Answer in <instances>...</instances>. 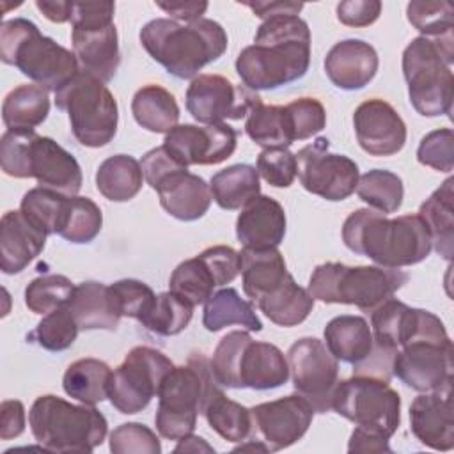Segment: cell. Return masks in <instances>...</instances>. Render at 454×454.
<instances>
[{"mask_svg": "<svg viewBox=\"0 0 454 454\" xmlns=\"http://www.w3.org/2000/svg\"><path fill=\"white\" fill-rule=\"evenodd\" d=\"M243 5L250 7L254 11V14L257 18H261L262 21L271 18V16H278V14H298L303 9V4L298 2H243Z\"/></svg>", "mask_w": 454, "mask_h": 454, "instance_id": "91938a15", "label": "cell"}, {"mask_svg": "<svg viewBox=\"0 0 454 454\" xmlns=\"http://www.w3.org/2000/svg\"><path fill=\"white\" fill-rule=\"evenodd\" d=\"M211 380L209 360L200 351L190 353L184 365H174L165 374L154 415L160 436L177 442L193 433Z\"/></svg>", "mask_w": 454, "mask_h": 454, "instance_id": "9c48e42d", "label": "cell"}, {"mask_svg": "<svg viewBox=\"0 0 454 454\" xmlns=\"http://www.w3.org/2000/svg\"><path fill=\"white\" fill-rule=\"evenodd\" d=\"M200 450H206V452H215V449L211 445H207L204 442V438L200 436H195L193 433L177 440V445L174 449V452H200Z\"/></svg>", "mask_w": 454, "mask_h": 454, "instance_id": "6125c7cd", "label": "cell"}, {"mask_svg": "<svg viewBox=\"0 0 454 454\" xmlns=\"http://www.w3.org/2000/svg\"><path fill=\"white\" fill-rule=\"evenodd\" d=\"M80 332V326L69 309L64 305L43 316L37 326L28 333L27 340L37 344L46 351H64L73 346Z\"/></svg>", "mask_w": 454, "mask_h": 454, "instance_id": "bcb514c9", "label": "cell"}, {"mask_svg": "<svg viewBox=\"0 0 454 454\" xmlns=\"http://www.w3.org/2000/svg\"><path fill=\"white\" fill-rule=\"evenodd\" d=\"M0 59L48 92L60 90L80 73L76 55L51 37L43 35L37 25L27 18H12L2 23Z\"/></svg>", "mask_w": 454, "mask_h": 454, "instance_id": "277c9868", "label": "cell"}, {"mask_svg": "<svg viewBox=\"0 0 454 454\" xmlns=\"http://www.w3.org/2000/svg\"><path fill=\"white\" fill-rule=\"evenodd\" d=\"M74 2H62V0H35V7L53 23H66L71 21Z\"/></svg>", "mask_w": 454, "mask_h": 454, "instance_id": "94428289", "label": "cell"}, {"mask_svg": "<svg viewBox=\"0 0 454 454\" xmlns=\"http://www.w3.org/2000/svg\"><path fill=\"white\" fill-rule=\"evenodd\" d=\"M114 2H74L71 44L82 71L108 83L121 64Z\"/></svg>", "mask_w": 454, "mask_h": 454, "instance_id": "7c38bea8", "label": "cell"}, {"mask_svg": "<svg viewBox=\"0 0 454 454\" xmlns=\"http://www.w3.org/2000/svg\"><path fill=\"white\" fill-rule=\"evenodd\" d=\"M374 346L395 355L403 346L417 339H447L449 333L438 316L410 307L397 298H388L371 312Z\"/></svg>", "mask_w": 454, "mask_h": 454, "instance_id": "d6986e66", "label": "cell"}, {"mask_svg": "<svg viewBox=\"0 0 454 454\" xmlns=\"http://www.w3.org/2000/svg\"><path fill=\"white\" fill-rule=\"evenodd\" d=\"M48 234L34 225L20 209L4 213L0 220V268L5 275L21 273L43 250Z\"/></svg>", "mask_w": 454, "mask_h": 454, "instance_id": "83f0119b", "label": "cell"}, {"mask_svg": "<svg viewBox=\"0 0 454 454\" xmlns=\"http://www.w3.org/2000/svg\"><path fill=\"white\" fill-rule=\"evenodd\" d=\"M131 114L138 126L151 133H168L177 126L179 105L165 87L149 83L140 87L131 99Z\"/></svg>", "mask_w": 454, "mask_h": 454, "instance_id": "8d00e7d4", "label": "cell"}, {"mask_svg": "<svg viewBox=\"0 0 454 454\" xmlns=\"http://www.w3.org/2000/svg\"><path fill=\"white\" fill-rule=\"evenodd\" d=\"M202 325L207 332H218L225 326L238 325L248 332H261L262 323L255 314L254 303L241 298L234 287L215 291L204 303Z\"/></svg>", "mask_w": 454, "mask_h": 454, "instance_id": "d590c367", "label": "cell"}, {"mask_svg": "<svg viewBox=\"0 0 454 454\" xmlns=\"http://www.w3.org/2000/svg\"><path fill=\"white\" fill-rule=\"evenodd\" d=\"M392 376L417 392L452 387V340L417 339L395 351Z\"/></svg>", "mask_w": 454, "mask_h": 454, "instance_id": "ffe728a7", "label": "cell"}, {"mask_svg": "<svg viewBox=\"0 0 454 454\" xmlns=\"http://www.w3.org/2000/svg\"><path fill=\"white\" fill-rule=\"evenodd\" d=\"M380 67V59L369 43L362 39H344L335 43L325 57L328 80L342 90H360L372 82Z\"/></svg>", "mask_w": 454, "mask_h": 454, "instance_id": "484cf974", "label": "cell"}, {"mask_svg": "<svg viewBox=\"0 0 454 454\" xmlns=\"http://www.w3.org/2000/svg\"><path fill=\"white\" fill-rule=\"evenodd\" d=\"M172 367V360L154 348H131L122 364L112 371L108 401L124 415L142 411L158 395L160 385Z\"/></svg>", "mask_w": 454, "mask_h": 454, "instance_id": "9a60e30c", "label": "cell"}, {"mask_svg": "<svg viewBox=\"0 0 454 454\" xmlns=\"http://www.w3.org/2000/svg\"><path fill=\"white\" fill-rule=\"evenodd\" d=\"M252 434L271 450H282L301 440L312 424L314 408L300 394L278 397L250 408Z\"/></svg>", "mask_w": 454, "mask_h": 454, "instance_id": "7402d4cb", "label": "cell"}, {"mask_svg": "<svg viewBox=\"0 0 454 454\" xmlns=\"http://www.w3.org/2000/svg\"><path fill=\"white\" fill-rule=\"evenodd\" d=\"M312 294L298 286L289 273L284 282L255 301L257 309L275 325L289 328L303 323L314 309Z\"/></svg>", "mask_w": 454, "mask_h": 454, "instance_id": "e575fe53", "label": "cell"}, {"mask_svg": "<svg viewBox=\"0 0 454 454\" xmlns=\"http://www.w3.org/2000/svg\"><path fill=\"white\" fill-rule=\"evenodd\" d=\"M332 410L358 429L390 438L401 424V397L388 380L353 374L337 383L332 395Z\"/></svg>", "mask_w": 454, "mask_h": 454, "instance_id": "8fae6325", "label": "cell"}, {"mask_svg": "<svg viewBox=\"0 0 454 454\" xmlns=\"http://www.w3.org/2000/svg\"><path fill=\"white\" fill-rule=\"evenodd\" d=\"M410 429L426 447L450 450L454 447L452 387L417 395L410 406Z\"/></svg>", "mask_w": 454, "mask_h": 454, "instance_id": "d4e9b609", "label": "cell"}, {"mask_svg": "<svg viewBox=\"0 0 454 454\" xmlns=\"http://www.w3.org/2000/svg\"><path fill=\"white\" fill-rule=\"evenodd\" d=\"M144 181L140 161L129 154L108 156L96 170V188L112 202L131 200L142 190Z\"/></svg>", "mask_w": 454, "mask_h": 454, "instance_id": "74e56055", "label": "cell"}, {"mask_svg": "<svg viewBox=\"0 0 454 454\" xmlns=\"http://www.w3.org/2000/svg\"><path fill=\"white\" fill-rule=\"evenodd\" d=\"M112 369L99 358H80L67 365L62 376L64 392L83 403L98 404L108 397V381Z\"/></svg>", "mask_w": 454, "mask_h": 454, "instance_id": "ab89813d", "label": "cell"}, {"mask_svg": "<svg viewBox=\"0 0 454 454\" xmlns=\"http://www.w3.org/2000/svg\"><path fill=\"white\" fill-rule=\"evenodd\" d=\"M259 176L275 188H289L296 177V154L287 147L262 149L255 165Z\"/></svg>", "mask_w": 454, "mask_h": 454, "instance_id": "816d5d0a", "label": "cell"}, {"mask_svg": "<svg viewBox=\"0 0 454 454\" xmlns=\"http://www.w3.org/2000/svg\"><path fill=\"white\" fill-rule=\"evenodd\" d=\"M192 317L193 305L168 289L156 294L153 307L138 323L156 335L170 337L181 333L190 325Z\"/></svg>", "mask_w": 454, "mask_h": 454, "instance_id": "7bdbcfd3", "label": "cell"}, {"mask_svg": "<svg viewBox=\"0 0 454 454\" xmlns=\"http://www.w3.org/2000/svg\"><path fill=\"white\" fill-rule=\"evenodd\" d=\"M344 245L383 268L422 262L433 250L431 236L419 215L388 218L371 207L355 209L342 223Z\"/></svg>", "mask_w": 454, "mask_h": 454, "instance_id": "7a4b0ae2", "label": "cell"}, {"mask_svg": "<svg viewBox=\"0 0 454 454\" xmlns=\"http://www.w3.org/2000/svg\"><path fill=\"white\" fill-rule=\"evenodd\" d=\"M310 66V30L298 14H278L264 20L254 44L236 59V73L254 92L273 90L303 78Z\"/></svg>", "mask_w": 454, "mask_h": 454, "instance_id": "6da1fadb", "label": "cell"}, {"mask_svg": "<svg viewBox=\"0 0 454 454\" xmlns=\"http://www.w3.org/2000/svg\"><path fill=\"white\" fill-rule=\"evenodd\" d=\"M380 0H344L337 4V20L346 27H369L381 14Z\"/></svg>", "mask_w": 454, "mask_h": 454, "instance_id": "11a10c76", "label": "cell"}, {"mask_svg": "<svg viewBox=\"0 0 454 454\" xmlns=\"http://www.w3.org/2000/svg\"><path fill=\"white\" fill-rule=\"evenodd\" d=\"M11 174L18 179L34 177L41 188L67 197L78 195L83 176L76 158L50 137L27 131L11 158Z\"/></svg>", "mask_w": 454, "mask_h": 454, "instance_id": "5bb4252c", "label": "cell"}, {"mask_svg": "<svg viewBox=\"0 0 454 454\" xmlns=\"http://www.w3.org/2000/svg\"><path fill=\"white\" fill-rule=\"evenodd\" d=\"M25 431V406L18 399H7L0 404V438L12 440Z\"/></svg>", "mask_w": 454, "mask_h": 454, "instance_id": "9f6ffc18", "label": "cell"}, {"mask_svg": "<svg viewBox=\"0 0 454 454\" xmlns=\"http://www.w3.org/2000/svg\"><path fill=\"white\" fill-rule=\"evenodd\" d=\"M454 179L447 177L429 199L419 207V216L426 223L433 248L447 261L454 254Z\"/></svg>", "mask_w": 454, "mask_h": 454, "instance_id": "d6a6232c", "label": "cell"}, {"mask_svg": "<svg viewBox=\"0 0 454 454\" xmlns=\"http://www.w3.org/2000/svg\"><path fill=\"white\" fill-rule=\"evenodd\" d=\"M156 5L165 11L170 20L174 21H186L193 23L202 18V14L207 11V2H197V0H170V2H156Z\"/></svg>", "mask_w": 454, "mask_h": 454, "instance_id": "6f0895ef", "label": "cell"}, {"mask_svg": "<svg viewBox=\"0 0 454 454\" xmlns=\"http://www.w3.org/2000/svg\"><path fill=\"white\" fill-rule=\"evenodd\" d=\"M117 309L122 317H133L140 321L154 303V291L142 280L121 278L110 284Z\"/></svg>", "mask_w": 454, "mask_h": 454, "instance_id": "f5cc1de1", "label": "cell"}, {"mask_svg": "<svg viewBox=\"0 0 454 454\" xmlns=\"http://www.w3.org/2000/svg\"><path fill=\"white\" fill-rule=\"evenodd\" d=\"M200 415H204L207 426L227 442H243L252 434L250 408L229 399L215 378L207 385Z\"/></svg>", "mask_w": 454, "mask_h": 454, "instance_id": "4dcf8cb0", "label": "cell"}, {"mask_svg": "<svg viewBox=\"0 0 454 454\" xmlns=\"http://www.w3.org/2000/svg\"><path fill=\"white\" fill-rule=\"evenodd\" d=\"M238 145V131L227 122L177 124L163 140V147L181 165H218L231 158Z\"/></svg>", "mask_w": 454, "mask_h": 454, "instance_id": "603a6c76", "label": "cell"}, {"mask_svg": "<svg viewBox=\"0 0 454 454\" xmlns=\"http://www.w3.org/2000/svg\"><path fill=\"white\" fill-rule=\"evenodd\" d=\"M28 426L35 442L50 452H92L105 442L108 422L92 404L44 394L28 411Z\"/></svg>", "mask_w": 454, "mask_h": 454, "instance_id": "8992f818", "label": "cell"}, {"mask_svg": "<svg viewBox=\"0 0 454 454\" xmlns=\"http://www.w3.org/2000/svg\"><path fill=\"white\" fill-rule=\"evenodd\" d=\"M140 167L144 179L158 193L161 207L170 216L193 222L207 213L213 200L209 184L170 156L163 145L147 151Z\"/></svg>", "mask_w": 454, "mask_h": 454, "instance_id": "4fadbf2b", "label": "cell"}, {"mask_svg": "<svg viewBox=\"0 0 454 454\" xmlns=\"http://www.w3.org/2000/svg\"><path fill=\"white\" fill-rule=\"evenodd\" d=\"M408 21L427 39H452L454 7L450 2H410L406 5Z\"/></svg>", "mask_w": 454, "mask_h": 454, "instance_id": "7dc6e473", "label": "cell"}, {"mask_svg": "<svg viewBox=\"0 0 454 454\" xmlns=\"http://www.w3.org/2000/svg\"><path fill=\"white\" fill-rule=\"evenodd\" d=\"M408 278V273L399 268L323 262L314 268L307 291L323 303L355 305L371 314L378 305L392 298Z\"/></svg>", "mask_w": 454, "mask_h": 454, "instance_id": "ba28073f", "label": "cell"}, {"mask_svg": "<svg viewBox=\"0 0 454 454\" xmlns=\"http://www.w3.org/2000/svg\"><path fill=\"white\" fill-rule=\"evenodd\" d=\"M66 307L76 319L80 330H108L114 332L119 326L121 312L110 286L96 280L82 282L74 287Z\"/></svg>", "mask_w": 454, "mask_h": 454, "instance_id": "f546056e", "label": "cell"}, {"mask_svg": "<svg viewBox=\"0 0 454 454\" xmlns=\"http://www.w3.org/2000/svg\"><path fill=\"white\" fill-rule=\"evenodd\" d=\"M55 105L67 112L73 137L85 147H105L117 133L119 106L110 89L96 76L80 71L55 92Z\"/></svg>", "mask_w": 454, "mask_h": 454, "instance_id": "30bf717a", "label": "cell"}, {"mask_svg": "<svg viewBox=\"0 0 454 454\" xmlns=\"http://www.w3.org/2000/svg\"><path fill=\"white\" fill-rule=\"evenodd\" d=\"M294 390L310 403L314 413L332 410V395L339 383V360L316 337H301L286 353Z\"/></svg>", "mask_w": 454, "mask_h": 454, "instance_id": "2e32d148", "label": "cell"}, {"mask_svg": "<svg viewBox=\"0 0 454 454\" xmlns=\"http://www.w3.org/2000/svg\"><path fill=\"white\" fill-rule=\"evenodd\" d=\"M66 206L67 195L35 186L23 195L20 202V211L44 234L50 236L59 234L64 222Z\"/></svg>", "mask_w": 454, "mask_h": 454, "instance_id": "ee69618b", "label": "cell"}, {"mask_svg": "<svg viewBox=\"0 0 454 454\" xmlns=\"http://www.w3.org/2000/svg\"><path fill=\"white\" fill-rule=\"evenodd\" d=\"M245 131L250 140L262 149L289 147L294 142L286 105H264L262 99L248 110L245 117Z\"/></svg>", "mask_w": 454, "mask_h": 454, "instance_id": "60d3db41", "label": "cell"}, {"mask_svg": "<svg viewBox=\"0 0 454 454\" xmlns=\"http://www.w3.org/2000/svg\"><path fill=\"white\" fill-rule=\"evenodd\" d=\"M355 192L371 209L383 215L395 213L404 199L403 179L385 168H374L362 174Z\"/></svg>", "mask_w": 454, "mask_h": 454, "instance_id": "b9f144b4", "label": "cell"}, {"mask_svg": "<svg viewBox=\"0 0 454 454\" xmlns=\"http://www.w3.org/2000/svg\"><path fill=\"white\" fill-rule=\"evenodd\" d=\"M50 114L48 90L35 83L14 87L2 103V121L9 131H34Z\"/></svg>", "mask_w": 454, "mask_h": 454, "instance_id": "836d02e7", "label": "cell"}, {"mask_svg": "<svg viewBox=\"0 0 454 454\" xmlns=\"http://www.w3.org/2000/svg\"><path fill=\"white\" fill-rule=\"evenodd\" d=\"M103 227V213L99 206L89 197H67L64 222L59 236L69 243H90Z\"/></svg>", "mask_w": 454, "mask_h": 454, "instance_id": "f6af8a7d", "label": "cell"}, {"mask_svg": "<svg viewBox=\"0 0 454 454\" xmlns=\"http://www.w3.org/2000/svg\"><path fill=\"white\" fill-rule=\"evenodd\" d=\"M259 101L257 92L236 85L222 74H199L186 89V110L200 124L239 121Z\"/></svg>", "mask_w": 454, "mask_h": 454, "instance_id": "44dd1931", "label": "cell"}, {"mask_svg": "<svg viewBox=\"0 0 454 454\" xmlns=\"http://www.w3.org/2000/svg\"><path fill=\"white\" fill-rule=\"evenodd\" d=\"M323 335L328 351L337 360L351 364L353 369L365 364L374 353L372 330L362 316H337L326 323Z\"/></svg>", "mask_w": 454, "mask_h": 454, "instance_id": "f1b7e54d", "label": "cell"}, {"mask_svg": "<svg viewBox=\"0 0 454 454\" xmlns=\"http://www.w3.org/2000/svg\"><path fill=\"white\" fill-rule=\"evenodd\" d=\"M213 378L227 388L271 390L287 383L289 364L271 342L254 340L245 330L225 333L209 360Z\"/></svg>", "mask_w": 454, "mask_h": 454, "instance_id": "5b68a950", "label": "cell"}, {"mask_svg": "<svg viewBox=\"0 0 454 454\" xmlns=\"http://www.w3.org/2000/svg\"><path fill=\"white\" fill-rule=\"evenodd\" d=\"M420 165L438 172H452L454 167V133L450 128H442L427 133L417 149Z\"/></svg>", "mask_w": 454, "mask_h": 454, "instance_id": "db71d44e", "label": "cell"}, {"mask_svg": "<svg viewBox=\"0 0 454 454\" xmlns=\"http://www.w3.org/2000/svg\"><path fill=\"white\" fill-rule=\"evenodd\" d=\"M454 39L415 37L403 51V76L411 106L424 117L452 114Z\"/></svg>", "mask_w": 454, "mask_h": 454, "instance_id": "52a82bcc", "label": "cell"}, {"mask_svg": "<svg viewBox=\"0 0 454 454\" xmlns=\"http://www.w3.org/2000/svg\"><path fill=\"white\" fill-rule=\"evenodd\" d=\"M239 273V252L227 245H215L179 262L168 278V289L197 307L206 303L216 287L231 284Z\"/></svg>", "mask_w": 454, "mask_h": 454, "instance_id": "ac0fdd59", "label": "cell"}, {"mask_svg": "<svg viewBox=\"0 0 454 454\" xmlns=\"http://www.w3.org/2000/svg\"><path fill=\"white\" fill-rule=\"evenodd\" d=\"M353 128L358 145L371 156L397 154L406 144V124L397 110L372 98L360 103L353 114Z\"/></svg>", "mask_w": 454, "mask_h": 454, "instance_id": "cb8c5ba5", "label": "cell"}, {"mask_svg": "<svg viewBox=\"0 0 454 454\" xmlns=\"http://www.w3.org/2000/svg\"><path fill=\"white\" fill-rule=\"evenodd\" d=\"M215 202L227 211L241 209L261 193L259 172L248 163H236L218 170L209 181Z\"/></svg>", "mask_w": 454, "mask_h": 454, "instance_id": "f35d334b", "label": "cell"}, {"mask_svg": "<svg viewBox=\"0 0 454 454\" xmlns=\"http://www.w3.org/2000/svg\"><path fill=\"white\" fill-rule=\"evenodd\" d=\"M138 37L149 57L181 80L199 76L204 66L225 53L229 43L223 27L207 18L186 25L170 18H156L142 27Z\"/></svg>", "mask_w": 454, "mask_h": 454, "instance_id": "3957f363", "label": "cell"}, {"mask_svg": "<svg viewBox=\"0 0 454 454\" xmlns=\"http://www.w3.org/2000/svg\"><path fill=\"white\" fill-rule=\"evenodd\" d=\"M71 278L64 275H43L25 287V305L34 314H48L67 303L74 291Z\"/></svg>", "mask_w": 454, "mask_h": 454, "instance_id": "c3c4849f", "label": "cell"}, {"mask_svg": "<svg viewBox=\"0 0 454 454\" xmlns=\"http://www.w3.org/2000/svg\"><path fill=\"white\" fill-rule=\"evenodd\" d=\"M300 184L312 195L339 202L356 190L358 165L344 154L330 153V140L317 137L296 153Z\"/></svg>", "mask_w": 454, "mask_h": 454, "instance_id": "e0dca14e", "label": "cell"}, {"mask_svg": "<svg viewBox=\"0 0 454 454\" xmlns=\"http://www.w3.org/2000/svg\"><path fill=\"white\" fill-rule=\"evenodd\" d=\"M293 140H307L326 126V110L316 98H298L286 105Z\"/></svg>", "mask_w": 454, "mask_h": 454, "instance_id": "681fc988", "label": "cell"}, {"mask_svg": "<svg viewBox=\"0 0 454 454\" xmlns=\"http://www.w3.org/2000/svg\"><path fill=\"white\" fill-rule=\"evenodd\" d=\"M243 291L252 303L277 289L289 275L284 255L277 247L241 248Z\"/></svg>", "mask_w": 454, "mask_h": 454, "instance_id": "1f68e13d", "label": "cell"}, {"mask_svg": "<svg viewBox=\"0 0 454 454\" xmlns=\"http://www.w3.org/2000/svg\"><path fill=\"white\" fill-rule=\"evenodd\" d=\"M114 454H160L161 443L156 433L140 422H126L110 433Z\"/></svg>", "mask_w": 454, "mask_h": 454, "instance_id": "f907efd6", "label": "cell"}, {"mask_svg": "<svg viewBox=\"0 0 454 454\" xmlns=\"http://www.w3.org/2000/svg\"><path fill=\"white\" fill-rule=\"evenodd\" d=\"M348 452H392V450L388 447L387 438H381L355 427V431L349 436Z\"/></svg>", "mask_w": 454, "mask_h": 454, "instance_id": "680465c9", "label": "cell"}, {"mask_svg": "<svg viewBox=\"0 0 454 454\" xmlns=\"http://www.w3.org/2000/svg\"><path fill=\"white\" fill-rule=\"evenodd\" d=\"M286 211L278 200L268 195H257L236 220V238L245 248L278 247L286 236Z\"/></svg>", "mask_w": 454, "mask_h": 454, "instance_id": "4316f807", "label": "cell"}]
</instances>
